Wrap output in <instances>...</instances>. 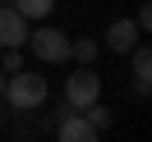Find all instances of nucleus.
Returning a JSON list of instances; mask_svg holds the SVG:
<instances>
[{"instance_id": "obj_3", "label": "nucleus", "mask_w": 152, "mask_h": 142, "mask_svg": "<svg viewBox=\"0 0 152 142\" xmlns=\"http://www.w3.org/2000/svg\"><path fill=\"white\" fill-rule=\"evenodd\" d=\"M102 101V78L92 74V64H83L78 74H69V83H65V105L69 110H88V105H97Z\"/></svg>"}, {"instance_id": "obj_2", "label": "nucleus", "mask_w": 152, "mask_h": 142, "mask_svg": "<svg viewBox=\"0 0 152 142\" xmlns=\"http://www.w3.org/2000/svg\"><path fill=\"white\" fill-rule=\"evenodd\" d=\"M69 41H74V37L60 32V28H51V23L37 28V32H28V50L37 60H46V64H65V60H69Z\"/></svg>"}, {"instance_id": "obj_5", "label": "nucleus", "mask_w": 152, "mask_h": 142, "mask_svg": "<svg viewBox=\"0 0 152 142\" xmlns=\"http://www.w3.org/2000/svg\"><path fill=\"white\" fill-rule=\"evenodd\" d=\"M138 41H143L138 23H134V19H115L111 28H106V41H102V46L111 50V55H124V50H134Z\"/></svg>"}, {"instance_id": "obj_6", "label": "nucleus", "mask_w": 152, "mask_h": 142, "mask_svg": "<svg viewBox=\"0 0 152 142\" xmlns=\"http://www.w3.org/2000/svg\"><path fill=\"white\" fill-rule=\"evenodd\" d=\"M60 142H102V133L83 119V115H60V128H56Z\"/></svg>"}, {"instance_id": "obj_4", "label": "nucleus", "mask_w": 152, "mask_h": 142, "mask_svg": "<svg viewBox=\"0 0 152 142\" xmlns=\"http://www.w3.org/2000/svg\"><path fill=\"white\" fill-rule=\"evenodd\" d=\"M28 41V19L14 5H0V50H19Z\"/></svg>"}, {"instance_id": "obj_10", "label": "nucleus", "mask_w": 152, "mask_h": 142, "mask_svg": "<svg viewBox=\"0 0 152 142\" xmlns=\"http://www.w3.org/2000/svg\"><path fill=\"white\" fill-rule=\"evenodd\" d=\"M83 119H88V124H92V128H97V133H102V128H106V124H111V110H106V105H102V101H97V105H88V110H83Z\"/></svg>"}, {"instance_id": "obj_12", "label": "nucleus", "mask_w": 152, "mask_h": 142, "mask_svg": "<svg viewBox=\"0 0 152 142\" xmlns=\"http://www.w3.org/2000/svg\"><path fill=\"white\" fill-rule=\"evenodd\" d=\"M0 92H5V74H0Z\"/></svg>"}, {"instance_id": "obj_1", "label": "nucleus", "mask_w": 152, "mask_h": 142, "mask_svg": "<svg viewBox=\"0 0 152 142\" xmlns=\"http://www.w3.org/2000/svg\"><path fill=\"white\" fill-rule=\"evenodd\" d=\"M5 101H10V110H37L42 101H46V78L42 74H28V69H19V74L5 78Z\"/></svg>"}, {"instance_id": "obj_7", "label": "nucleus", "mask_w": 152, "mask_h": 142, "mask_svg": "<svg viewBox=\"0 0 152 142\" xmlns=\"http://www.w3.org/2000/svg\"><path fill=\"white\" fill-rule=\"evenodd\" d=\"M129 69H134V83H138V92L148 96V87H152V50H148V41H138V46H134Z\"/></svg>"}, {"instance_id": "obj_11", "label": "nucleus", "mask_w": 152, "mask_h": 142, "mask_svg": "<svg viewBox=\"0 0 152 142\" xmlns=\"http://www.w3.org/2000/svg\"><path fill=\"white\" fill-rule=\"evenodd\" d=\"M134 23H138V32H148V28H152V9H148V5L138 9V19H134Z\"/></svg>"}, {"instance_id": "obj_8", "label": "nucleus", "mask_w": 152, "mask_h": 142, "mask_svg": "<svg viewBox=\"0 0 152 142\" xmlns=\"http://www.w3.org/2000/svg\"><path fill=\"white\" fill-rule=\"evenodd\" d=\"M97 50H102V41H88V37L69 41V60H78V64H92V60H97Z\"/></svg>"}, {"instance_id": "obj_9", "label": "nucleus", "mask_w": 152, "mask_h": 142, "mask_svg": "<svg viewBox=\"0 0 152 142\" xmlns=\"http://www.w3.org/2000/svg\"><path fill=\"white\" fill-rule=\"evenodd\" d=\"M14 9H19L23 19H46V14L56 9V0H14Z\"/></svg>"}]
</instances>
